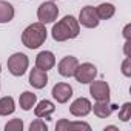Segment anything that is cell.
<instances>
[{
	"label": "cell",
	"mask_w": 131,
	"mask_h": 131,
	"mask_svg": "<svg viewBox=\"0 0 131 131\" xmlns=\"http://www.w3.org/2000/svg\"><path fill=\"white\" fill-rule=\"evenodd\" d=\"M80 32L79 20L74 16H65L62 20H59L51 31V36L56 42H65L70 39H76Z\"/></svg>",
	"instance_id": "cell-1"
},
{
	"label": "cell",
	"mask_w": 131,
	"mask_h": 131,
	"mask_svg": "<svg viewBox=\"0 0 131 131\" xmlns=\"http://www.w3.org/2000/svg\"><path fill=\"white\" fill-rule=\"evenodd\" d=\"M46 36H48V31H46L45 25L37 22V23H32L28 28H25V31L22 32V43L28 49H37L39 46H42L45 43Z\"/></svg>",
	"instance_id": "cell-2"
},
{
	"label": "cell",
	"mask_w": 131,
	"mask_h": 131,
	"mask_svg": "<svg viewBox=\"0 0 131 131\" xmlns=\"http://www.w3.org/2000/svg\"><path fill=\"white\" fill-rule=\"evenodd\" d=\"M28 67H29V59L23 52H14L11 57H8V71L16 77L23 76Z\"/></svg>",
	"instance_id": "cell-3"
},
{
	"label": "cell",
	"mask_w": 131,
	"mask_h": 131,
	"mask_svg": "<svg viewBox=\"0 0 131 131\" xmlns=\"http://www.w3.org/2000/svg\"><path fill=\"white\" fill-rule=\"evenodd\" d=\"M57 16H59V8H57V5L52 2V0H49V2H43L39 6V9H37V19L43 25L52 23L54 20H57Z\"/></svg>",
	"instance_id": "cell-4"
},
{
	"label": "cell",
	"mask_w": 131,
	"mask_h": 131,
	"mask_svg": "<svg viewBox=\"0 0 131 131\" xmlns=\"http://www.w3.org/2000/svg\"><path fill=\"white\" fill-rule=\"evenodd\" d=\"M96 76H97V68L94 67L93 63H79L77 65V68H76V71H74V77H76V80L79 82V83H82V85H86V83H91L94 79H96Z\"/></svg>",
	"instance_id": "cell-5"
},
{
	"label": "cell",
	"mask_w": 131,
	"mask_h": 131,
	"mask_svg": "<svg viewBox=\"0 0 131 131\" xmlns=\"http://www.w3.org/2000/svg\"><path fill=\"white\" fill-rule=\"evenodd\" d=\"M99 17H97V13H96V8L94 6H85L80 9V14H79V25L85 26V28H96L99 25Z\"/></svg>",
	"instance_id": "cell-6"
},
{
	"label": "cell",
	"mask_w": 131,
	"mask_h": 131,
	"mask_svg": "<svg viewBox=\"0 0 131 131\" xmlns=\"http://www.w3.org/2000/svg\"><path fill=\"white\" fill-rule=\"evenodd\" d=\"M90 94L94 100H110V85L105 80H93L90 83Z\"/></svg>",
	"instance_id": "cell-7"
},
{
	"label": "cell",
	"mask_w": 131,
	"mask_h": 131,
	"mask_svg": "<svg viewBox=\"0 0 131 131\" xmlns=\"http://www.w3.org/2000/svg\"><path fill=\"white\" fill-rule=\"evenodd\" d=\"M77 65H79V60L77 57L74 56H67V57H63L59 65H57V71L60 76L63 77H73L74 76V71L77 68Z\"/></svg>",
	"instance_id": "cell-8"
},
{
	"label": "cell",
	"mask_w": 131,
	"mask_h": 131,
	"mask_svg": "<svg viewBox=\"0 0 131 131\" xmlns=\"http://www.w3.org/2000/svg\"><path fill=\"white\" fill-rule=\"evenodd\" d=\"M52 97L59 102V103H67L71 97H73V88L70 83H65V82H59L52 86L51 90Z\"/></svg>",
	"instance_id": "cell-9"
},
{
	"label": "cell",
	"mask_w": 131,
	"mask_h": 131,
	"mask_svg": "<svg viewBox=\"0 0 131 131\" xmlns=\"http://www.w3.org/2000/svg\"><path fill=\"white\" fill-rule=\"evenodd\" d=\"M91 102L86 97H79L70 105V113L76 117H85L91 113Z\"/></svg>",
	"instance_id": "cell-10"
},
{
	"label": "cell",
	"mask_w": 131,
	"mask_h": 131,
	"mask_svg": "<svg viewBox=\"0 0 131 131\" xmlns=\"http://www.w3.org/2000/svg\"><path fill=\"white\" fill-rule=\"evenodd\" d=\"M91 110L94 111V116L99 119H106L113 114L114 110H117L116 103H110V100H96L94 106H91Z\"/></svg>",
	"instance_id": "cell-11"
},
{
	"label": "cell",
	"mask_w": 131,
	"mask_h": 131,
	"mask_svg": "<svg viewBox=\"0 0 131 131\" xmlns=\"http://www.w3.org/2000/svg\"><path fill=\"white\" fill-rule=\"evenodd\" d=\"M56 65V57L51 51H42L37 54L36 57V67L39 70H43V71H49L54 68Z\"/></svg>",
	"instance_id": "cell-12"
},
{
	"label": "cell",
	"mask_w": 131,
	"mask_h": 131,
	"mask_svg": "<svg viewBox=\"0 0 131 131\" xmlns=\"http://www.w3.org/2000/svg\"><path fill=\"white\" fill-rule=\"evenodd\" d=\"M46 83H48V74H46V71L39 70L37 67L29 71V85L31 86H34L36 90H42V88L46 86Z\"/></svg>",
	"instance_id": "cell-13"
},
{
	"label": "cell",
	"mask_w": 131,
	"mask_h": 131,
	"mask_svg": "<svg viewBox=\"0 0 131 131\" xmlns=\"http://www.w3.org/2000/svg\"><path fill=\"white\" fill-rule=\"evenodd\" d=\"M56 111V106H54V103L51 102V100H40L39 103H37V106L34 108V114L37 116V117H40V119H46V120H49V117H51V114Z\"/></svg>",
	"instance_id": "cell-14"
},
{
	"label": "cell",
	"mask_w": 131,
	"mask_h": 131,
	"mask_svg": "<svg viewBox=\"0 0 131 131\" xmlns=\"http://www.w3.org/2000/svg\"><path fill=\"white\" fill-rule=\"evenodd\" d=\"M14 6L6 0H0V23H9L14 19Z\"/></svg>",
	"instance_id": "cell-15"
},
{
	"label": "cell",
	"mask_w": 131,
	"mask_h": 131,
	"mask_svg": "<svg viewBox=\"0 0 131 131\" xmlns=\"http://www.w3.org/2000/svg\"><path fill=\"white\" fill-rule=\"evenodd\" d=\"M56 129H59V131H63V129H86V131H90L91 126L85 122H68L67 119H62L56 123Z\"/></svg>",
	"instance_id": "cell-16"
},
{
	"label": "cell",
	"mask_w": 131,
	"mask_h": 131,
	"mask_svg": "<svg viewBox=\"0 0 131 131\" xmlns=\"http://www.w3.org/2000/svg\"><path fill=\"white\" fill-rule=\"evenodd\" d=\"M37 102V96L31 91H23L19 97V103H20V108L23 111H29Z\"/></svg>",
	"instance_id": "cell-17"
},
{
	"label": "cell",
	"mask_w": 131,
	"mask_h": 131,
	"mask_svg": "<svg viewBox=\"0 0 131 131\" xmlns=\"http://www.w3.org/2000/svg\"><path fill=\"white\" fill-rule=\"evenodd\" d=\"M96 13L99 20H108L116 14V8L113 3H100L99 6H96Z\"/></svg>",
	"instance_id": "cell-18"
},
{
	"label": "cell",
	"mask_w": 131,
	"mask_h": 131,
	"mask_svg": "<svg viewBox=\"0 0 131 131\" xmlns=\"http://www.w3.org/2000/svg\"><path fill=\"white\" fill-rule=\"evenodd\" d=\"M14 110H16V103L11 96H5L0 99V116H9L14 113Z\"/></svg>",
	"instance_id": "cell-19"
},
{
	"label": "cell",
	"mask_w": 131,
	"mask_h": 131,
	"mask_svg": "<svg viewBox=\"0 0 131 131\" xmlns=\"http://www.w3.org/2000/svg\"><path fill=\"white\" fill-rule=\"evenodd\" d=\"M119 119H120L122 122H128V120L131 119V103H129V102L123 103L122 108L119 110Z\"/></svg>",
	"instance_id": "cell-20"
},
{
	"label": "cell",
	"mask_w": 131,
	"mask_h": 131,
	"mask_svg": "<svg viewBox=\"0 0 131 131\" xmlns=\"http://www.w3.org/2000/svg\"><path fill=\"white\" fill-rule=\"evenodd\" d=\"M6 131H22L23 129V120L22 119H11L6 125H5Z\"/></svg>",
	"instance_id": "cell-21"
},
{
	"label": "cell",
	"mask_w": 131,
	"mask_h": 131,
	"mask_svg": "<svg viewBox=\"0 0 131 131\" xmlns=\"http://www.w3.org/2000/svg\"><path fill=\"white\" fill-rule=\"evenodd\" d=\"M29 129H31V131H46V129H48V125H46L42 119H36L34 122H31Z\"/></svg>",
	"instance_id": "cell-22"
},
{
	"label": "cell",
	"mask_w": 131,
	"mask_h": 131,
	"mask_svg": "<svg viewBox=\"0 0 131 131\" xmlns=\"http://www.w3.org/2000/svg\"><path fill=\"white\" fill-rule=\"evenodd\" d=\"M129 63H131L129 57H126V59L123 60V63H122V73H123V76H126V77H129V76H131V70H129Z\"/></svg>",
	"instance_id": "cell-23"
},
{
	"label": "cell",
	"mask_w": 131,
	"mask_h": 131,
	"mask_svg": "<svg viewBox=\"0 0 131 131\" xmlns=\"http://www.w3.org/2000/svg\"><path fill=\"white\" fill-rule=\"evenodd\" d=\"M105 129H117V128H116V126H113V125H111V126H105Z\"/></svg>",
	"instance_id": "cell-24"
},
{
	"label": "cell",
	"mask_w": 131,
	"mask_h": 131,
	"mask_svg": "<svg viewBox=\"0 0 131 131\" xmlns=\"http://www.w3.org/2000/svg\"><path fill=\"white\" fill-rule=\"evenodd\" d=\"M0 71H2V65H0Z\"/></svg>",
	"instance_id": "cell-25"
}]
</instances>
